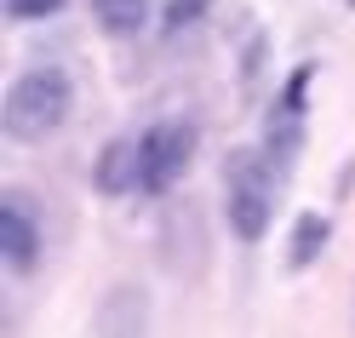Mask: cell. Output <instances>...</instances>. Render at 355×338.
Segmentation results:
<instances>
[{
    "label": "cell",
    "instance_id": "cell-8",
    "mask_svg": "<svg viewBox=\"0 0 355 338\" xmlns=\"http://www.w3.org/2000/svg\"><path fill=\"white\" fill-rule=\"evenodd\" d=\"M327 235H332V223H327L321 212H304L298 230H293V253H286L293 269H309V264H315V258L327 253Z\"/></svg>",
    "mask_w": 355,
    "mask_h": 338
},
{
    "label": "cell",
    "instance_id": "cell-9",
    "mask_svg": "<svg viewBox=\"0 0 355 338\" xmlns=\"http://www.w3.org/2000/svg\"><path fill=\"white\" fill-rule=\"evenodd\" d=\"M63 0H6V17L12 24H35V17H58Z\"/></svg>",
    "mask_w": 355,
    "mask_h": 338
},
{
    "label": "cell",
    "instance_id": "cell-5",
    "mask_svg": "<svg viewBox=\"0 0 355 338\" xmlns=\"http://www.w3.org/2000/svg\"><path fill=\"white\" fill-rule=\"evenodd\" d=\"M92 184H98L103 195H132V189L144 184V144H138V138H115V144L98 155Z\"/></svg>",
    "mask_w": 355,
    "mask_h": 338
},
{
    "label": "cell",
    "instance_id": "cell-6",
    "mask_svg": "<svg viewBox=\"0 0 355 338\" xmlns=\"http://www.w3.org/2000/svg\"><path fill=\"white\" fill-rule=\"evenodd\" d=\"M0 246H6V264L12 269H35L40 258V230L24 207V195H6V207H0Z\"/></svg>",
    "mask_w": 355,
    "mask_h": 338
},
{
    "label": "cell",
    "instance_id": "cell-10",
    "mask_svg": "<svg viewBox=\"0 0 355 338\" xmlns=\"http://www.w3.org/2000/svg\"><path fill=\"white\" fill-rule=\"evenodd\" d=\"M201 12H207V0H172V6H166V29H172V35H178V29H189Z\"/></svg>",
    "mask_w": 355,
    "mask_h": 338
},
{
    "label": "cell",
    "instance_id": "cell-4",
    "mask_svg": "<svg viewBox=\"0 0 355 338\" xmlns=\"http://www.w3.org/2000/svg\"><path fill=\"white\" fill-rule=\"evenodd\" d=\"M155 327V310H149V292L144 287H109L103 304H98V338H149Z\"/></svg>",
    "mask_w": 355,
    "mask_h": 338
},
{
    "label": "cell",
    "instance_id": "cell-2",
    "mask_svg": "<svg viewBox=\"0 0 355 338\" xmlns=\"http://www.w3.org/2000/svg\"><path fill=\"white\" fill-rule=\"evenodd\" d=\"M275 161L258 149H235L224 161V212H230V230L241 241H263L270 230V212H275Z\"/></svg>",
    "mask_w": 355,
    "mask_h": 338
},
{
    "label": "cell",
    "instance_id": "cell-11",
    "mask_svg": "<svg viewBox=\"0 0 355 338\" xmlns=\"http://www.w3.org/2000/svg\"><path fill=\"white\" fill-rule=\"evenodd\" d=\"M344 6H355V0H344Z\"/></svg>",
    "mask_w": 355,
    "mask_h": 338
},
{
    "label": "cell",
    "instance_id": "cell-3",
    "mask_svg": "<svg viewBox=\"0 0 355 338\" xmlns=\"http://www.w3.org/2000/svg\"><path fill=\"white\" fill-rule=\"evenodd\" d=\"M144 195H166L178 178L189 172V155H195V126L189 121H161L144 132Z\"/></svg>",
    "mask_w": 355,
    "mask_h": 338
},
{
    "label": "cell",
    "instance_id": "cell-1",
    "mask_svg": "<svg viewBox=\"0 0 355 338\" xmlns=\"http://www.w3.org/2000/svg\"><path fill=\"white\" fill-rule=\"evenodd\" d=\"M69 109H75L69 75H63L58 63H35V69H24L6 86L0 126H6V138H17V144H46L52 132L69 121Z\"/></svg>",
    "mask_w": 355,
    "mask_h": 338
},
{
    "label": "cell",
    "instance_id": "cell-7",
    "mask_svg": "<svg viewBox=\"0 0 355 338\" xmlns=\"http://www.w3.org/2000/svg\"><path fill=\"white\" fill-rule=\"evenodd\" d=\"M92 17L103 35H138L149 24V0H92Z\"/></svg>",
    "mask_w": 355,
    "mask_h": 338
}]
</instances>
